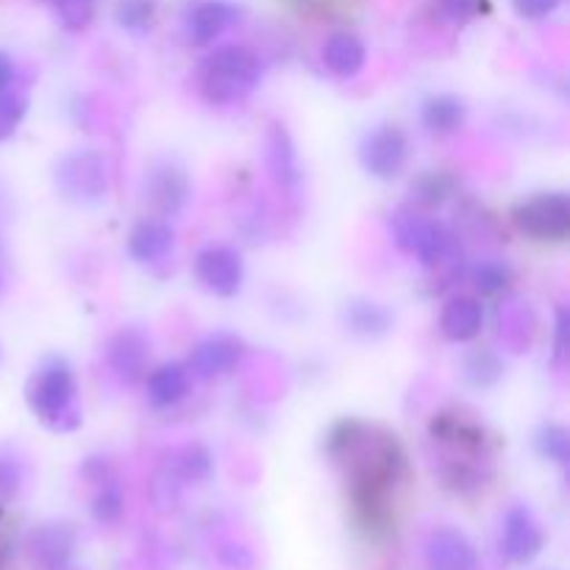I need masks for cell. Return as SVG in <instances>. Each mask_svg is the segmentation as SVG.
Instances as JSON below:
<instances>
[{
	"instance_id": "cell-1",
	"label": "cell",
	"mask_w": 570,
	"mask_h": 570,
	"mask_svg": "<svg viewBox=\"0 0 570 570\" xmlns=\"http://www.w3.org/2000/svg\"><path fill=\"white\" fill-rule=\"evenodd\" d=\"M328 451L351 468V479L360 490L376 495L379 490L393 484L404 471V454L393 434L376 426L348 421L337 426L328 438Z\"/></svg>"
},
{
	"instance_id": "cell-2",
	"label": "cell",
	"mask_w": 570,
	"mask_h": 570,
	"mask_svg": "<svg viewBox=\"0 0 570 570\" xmlns=\"http://www.w3.org/2000/svg\"><path fill=\"white\" fill-rule=\"evenodd\" d=\"M26 404L31 415L50 432H76L83 421L76 373L61 356H48L31 373L26 384Z\"/></svg>"
},
{
	"instance_id": "cell-3",
	"label": "cell",
	"mask_w": 570,
	"mask_h": 570,
	"mask_svg": "<svg viewBox=\"0 0 570 570\" xmlns=\"http://www.w3.org/2000/svg\"><path fill=\"white\" fill-rule=\"evenodd\" d=\"M262 83V61L243 45L212 50L198 67V92L212 106L243 104Z\"/></svg>"
},
{
	"instance_id": "cell-4",
	"label": "cell",
	"mask_w": 570,
	"mask_h": 570,
	"mask_svg": "<svg viewBox=\"0 0 570 570\" xmlns=\"http://www.w3.org/2000/svg\"><path fill=\"white\" fill-rule=\"evenodd\" d=\"M390 232L404 254L415 256L423 267L449 265L460 256V243L454 234L434 217L415 209H395L390 215Z\"/></svg>"
},
{
	"instance_id": "cell-5",
	"label": "cell",
	"mask_w": 570,
	"mask_h": 570,
	"mask_svg": "<svg viewBox=\"0 0 570 570\" xmlns=\"http://www.w3.org/2000/svg\"><path fill=\"white\" fill-rule=\"evenodd\" d=\"M53 184L70 204H98L109 195V165L100 150L83 148L61 156L53 167Z\"/></svg>"
},
{
	"instance_id": "cell-6",
	"label": "cell",
	"mask_w": 570,
	"mask_h": 570,
	"mask_svg": "<svg viewBox=\"0 0 570 570\" xmlns=\"http://www.w3.org/2000/svg\"><path fill=\"white\" fill-rule=\"evenodd\" d=\"M512 223L538 243H560L570 234L568 193H538L512 209Z\"/></svg>"
},
{
	"instance_id": "cell-7",
	"label": "cell",
	"mask_w": 570,
	"mask_h": 570,
	"mask_svg": "<svg viewBox=\"0 0 570 570\" xmlns=\"http://www.w3.org/2000/svg\"><path fill=\"white\" fill-rule=\"evenodd\" d=\"M406 161H410V137L395 122H382L362 137L360 165L367 176L393 181L406 170Z\"/></svg>"
},
{
	"instance_id": "cell-8",
	"label": "cell",
	"mask_w": 570,
	"mask_h": 570,
	"mask_svg": "<svg viewBox=\"0 0 570 570\" xmlns=\"http://www.w3.org/2000/svg\"><path fill=\"white\" fill-rule=\"evenodd\" d=\"M145 204L156 212V217H176L181 215L187 206L189 195H193V184H189L187 170L170 159H159L145 170L142 181Z\"/></svg>"
},
{
	"instance_id": "cell-9",
	"label": "cell",
	"mask_w": 570,
	"mask_h": 570,
	"mask_svg": "<svg viewBox=\"0 0 570 570\" xmlns=\"http://www.w3.org/2000/svg\"><path fill=\"white\" fill-rule=\"evenodd\" d=\"M193 271L200 287L217 298H234L243 289L245 265L239 250L232 245H206L195 256Z\"/></svg>"
},
{
	"instance_id": "cell-10",
	"label": "cell",
	"mask_w": 570,
	"mask_h": 570,
	"mask_svg": "<svg viewBox=\"0 0 570 570\" xmlns=\"http://www.w3.org/2000/svg\"><path fill=\"white\" fill-rule=\"evenodd\" d=\"M245 343L232 332H215L200 340L193 348L187 362V371L200 382H215V379L228 376L234 367L243 362Z\"/></svg>"
},
{
	"instance_id": "cell-11",
	"label": "cell",
	"mask_w": 570,
	"mask_h": 570,
	"mask_svg": "<svg viewBox=\"0 0 570 570\" xmlns=\"http://www.w3.org/2000/svg\"><path fill=\"white\" fill-rule=\"evenodd\" d=\"M150 337L137 326H122L106 343V365L122 384H137L148 376Z\"/></svg>"
},
{
	"instance_id": "cell-12",
	"label": "cell",
	"mask_w": 570,
	"mask_h": 570,
	"mask_svg": "<svg viewBox=\"0 0 570 570\" xmlns=\"http://www.w3.org/2000/svg\"><path fill=\"white\" fill-rule=\"evenodd\" d=\"M243 20V9L228 0H200L187 11L184 20V33L193 45H212L217 37L234 28Z\"/></svg>"
},
{
	"instance_id": "cell-13",
	"label": "cell",
	"mask_w": 570,
	"mask_h": 570,
	"mask_svg": "<svg viewBox=\"0 0 570 570\" xmlns=\"http://www.w3.org/2000/svg\"><path fill=\"white\" fill-rule=\"evenodd\" d=\"M176 245V232L165 217H142L128 234V256L139 265H156Z\"/></svg>"
},
{
	"instance_id": "cell-14",
	"label": "cell",
	"mask_w": 570,
	"mask_h": 570,
	"mask_svg": "<svg viewBox=\"0 0 570 570\" xmlns=\"http://www.w3.org/2000/svg\"><path fill=\"white\" fill-rule=\"evenodd\" d=\"M265 165L271 173L273 181L278 184L287 193H295L301 184V167H298V154H295L293 137L284 126L273 122L265 134Z\"/></svg>"
},
{
	"instance_id": "cell-15",
	"label": "cell",
	"mask_w": 570,
	"mask_h": 570,
	"mask_svg": "<svg viewBox=\"0 0 570 570\" xmlns=\"http://www.w3.org/2000/svg\"><path fill=\"white\" fill-rule=\"evenodd\" d=\"M484 323L482 301L473 295H454L449 304L440 312L438 328L449 343H468V340L479 337Z\"/></svg>"
},
{
	"instance_id": "cell-16",
	"label": "cell",
	"mask_w": 570,
	"mask_h": 570,
	"mask_svg": "<svg viewBox=\"0 0 570 570\" xmlns=\"http://www.w3.org/2000/svg\"><path fill=\"white\" fill-rule=\"evenodd\" d=\"M321 59H323V67H326L334 78L348 81V78H356L362 70H365L367 48L360 37L340 31L326 39V45H323L321 50Z\"/></svg>"
},
{
	"instance_id": "cell-17",
	"label": "cell",
	"mask_w": 570,
	"mask_h": 570,
	"mask_svg": "<svg viewBox=\"0 0 570 570\" xmlns=\"http://www.w3.org/2000/svg\"><path fill=\"white\" fill-rule=\"evenodd\" d=\"M189 382H193V376H189L187 365H181V362H165V365L154 367V371L145 376L148 401L156 410H167V406L187 399Z\"/></svg>"
},
{
	"instance_id": "cell-18",
	"label": "cell",
	"mask_w": 570,
	"mask_h": 570,
	"mask_svg": "<svg viewBox=\"0 0 570 570\" xmlns=\"http://www.w3.org/2000/svg\"><path fill=\"white\" fill-rule=\"evenodd\" d=\"M343 326L354 337L379 340L393 328V312L371 298H354L343 306Z\"/></svg>"
},
{
	"instance_id": "cell-19",
	"label": "cell",
	"mask_w": 570,
	"mask_h": 570,
	"mask_svg": "<svg viewBox=\"0 0 570 570\" xmlns=\"http://www.w3.org/2000/svg\"><path fill=\"white\" fill-rule=\"evenodd\" d=\"M465 117H468L465 100L456 98V95H449V92L432 95V98H429L421 109L423 128L432 134H440V137L460 131L462 122H465Z\"/></svg>"
},
{
	"instance_id": "cell-20",
	"label": "cell",
	"mask_w": 570,
	"mask_h": 570,
	"mask_svg": "<svg viewBox=\"0 0 570 570\" xmlns=\"http://www.w3.org/2000/svg\"><path fill=\"white\" fill-rule=\"evenodd\" d=\"M167 468L173 471V476L187 479V482H200V479H206L212 473V456L206 451V445L187 443L173 449Z\"/></svg>"
},
{
	"instance_id": "cell-21",
	"label": "cell",
	"mask_w": 570,
	"mask_h": 570,
	"mask_svg": "<svg viewBox=\"0 0 570 570\" xmlns=\"http://www.w3.org/2000/svg\"><path fill=\"white\" fill-rule=\"evenodd\" d=\"M507 551H510L512 557H529L538 551L540 546V532L538 527H534L532 515H529L527 510H512L510 515H507Z\"/></svg>"
},
{
	"instance_id": "cell-22",
	"label": "cell",
	"mask_w": 570,
	"mask_h": 570,
	"mask_svg": "<svg viewBox=\"0 0 570 570\" xmlns=\"http://www.w3.org/2000/svg\"><path fill=\"white\" fill-rule=\"evenodd\" d=\"M462 371H465L462 376H465L468 384H473V387H490V384H495L501 379L504 365H501V360L493 351L476 348L465 356Z\"/></svg>"
},
{
	"instance_id": "cell-23",
	"label": "cell",
	"mask_w": 570,
	"mask_h": 570,
	"mask_svg": "<svg viewBox=\"0 0 570 570\" xmlns=\"http://www.w3.org/2000/svg\"><path fill=\"white\" fill-rule=\"evenodd\" d=\"M534 449L546 456V460L557 462V465H568L570 460V434L560 423H546L540 432L534 434Z\"/></svg>"
},
{
	"instance_id": "cell-24",
	"label": "cell",
	"mask_w": 570,
	"mask_h": 570,
	"mask_svg": "<svg viewBox=\"0 0 570 570\" xmlns=\"http://www.w3.org/2000/svg\"><path fill=\"white\" fill-rule=\"evenodd\" d=\"M117 22L131 33L150 31L156 20V0H117Z\"/></svg>"
},
{
	"instance_id": "cell-25",
	"label": "cell",
	"mask_w": 570,
	"mask_h": 570,
	"mask_svg": "<svg viewBox=\"0 0 570 570\" xmlns=\"http://www.w3.org/2000/svg\"><path fill=\"white\" fill-rule=\"evenodd\" d=\"M26 111H28L26 95L14 92V89H0V142L14 137L20 122L26 120Z\"/></svg>"
},
{
	"instance_id": "cell-26",
	"label": "cell",
	"mask_w": 570,
	"mask_h": 570,
	"mask_svg": "<svg viewBox=\"0 0 570 570\" xmlns=\"http://www.w3.org/2000/svg\"><path fill=\"white\" fill-rule=\"evenodd\" d=\"M512 271L501 259H484L479 262L476 271H473V284L479 287V293L495 295L501 289L510 287Z\"/></svg>"
},
{
	"instance_id": "cell-27",
	"label": "cell",
	"mask_w": 570,
	"mask_h": 570,
	"mask_svg": "<svg viewBox=\"0 0 570 570\" xmlns=\"http://www.w3.org/2000/svg\"><path fill=\"white\" fill-rule=\"evenodd\" d=\"M454 184L445 173H423L415 184H412V195H415L417 204L423 206H438L443 204L445 198L451 195Z\"/></svg>"
},
{
	"instance_id": "cell-28",
	"label": "cell",
	"mask_w": 570,
	"mask_h": 570,
	"mask_svg": "<svg viewBox=\"0 0 570 570\" xmlns=\"http://www.w3.org/2000/svg\"><path fill=\"white\" fill-rule=\"evenodd\" d=\"M120 510H122L120 488H115V484H104L100 495L95 499V515H98L100 521H115V518L120 515Z\"/></svg>"
},
{
	"instance_id": "cell-29",
	"label": "cell",
	"mask_w": 570,
	"mask_h": 570,
	"mask_svg": "<svg viewBox=\"0 0 570 570\" xmlns=\"http://www.w3.org/2000/svg\"><path fill=\"white\" fill-rule=\"evenodd\" d=\"M560 3L562 0H512V6H515L523 20H543V17L554 14Z\"/></svg>"
},
{
	"instance_id": "cell-30",
	"label": "cell",
	"mask_w": 570,
	"mask_h": 570,
	"mask_svg": "<svg viewBox=\"0 0 570 570\" xmlns=\"http://www.w3.org/2000/svg\"><path fill=\"white\" fill-rule=\"evenodd\" d=\"M440 9H443V14L449 17L451 22H468L476 17L479 11V0H440Z\"/></svg>"
},
{
	"instance_id": "cell-31",
	"label": "cell",
	"mask_w": 570,
	"mask_h": 570,
	"mask_svg": "<svg viewBox=\"0 0 570 570\" xmlns=\"http://www.w3.org/2000/svg\"><path fill=\"white\" fill-rule=\"evenodd\" d=\"M20 484V468L9 460H0V499H9Z\"/></svg>"
},
{
	"instance_id": "cell-32",
	"label": "cell",
	"mask_w": 570,
	"mask_h": 570,
	"mask_svg": "<svg viewBox=\"0 0 570 570\" xmlns=\"http://www.w3.org/2000/svg\"><path fill=\"white\" fill-rule=\"evenodd\" d=\"M568 328H570L568 309H557V343H554L557 362L566 360V354H568Z\"/></svg>"
},
{
	"instance_id": "cell-33",
	"label": "cell",
	"mask_w": 570,
	"mask_h": 570,
	"mask_svg": "<svg viewBox=\"0 0 570 570\" xmlns=\"http://www.w3.org/2000/svg\"><path fill=\"white\" fill-rule=\"evenodd\" d=\"M11 81H14V61L6 50H0V89H11Z\"/></svg>"
},
{
	"instance_id": "cell-34",
	"label": "cell",
	"mask_w": 570,
	"mask_h": 570,
	"mask_svg": "<svg viewBox=\"0 0 570 570\" xmlns=\"http://www.w3.org/2000/svg\"><path fill=\"white\" fill-rule=\"evenodd\" d=\"M3 287H6V276H3V271H0V293H3Z\"/></svg>"
}]
</instances>
